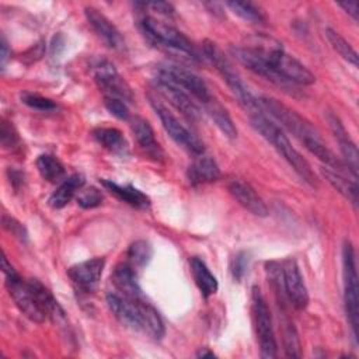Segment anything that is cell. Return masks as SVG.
<instances>
[{
    "instance_id": "obj_30",
    "label": "cell",
    "mask_w": 359,
    "mask_h": 359,
    "mask_svg": "<svg viewBox=\"0 0 359 359\" xmlns=\"http://www.w3.org/2000/svg\"><path fill=\"white\" fill-rule=\"evenodd\" d=\"M36 168L41 177L49 182H56L66 174L63 164L52 154H41L36 158Z\"/></svg>"
},
{
    "instance_id": "obj_8",
    "label": "cell",
    "mask_w": 359,
    "mask_h": 359,
    "mask_svg": "<svg viewBox=\"0 0 359 359\" xmlns=\"http://www.w3.org/2000/svg\"><path fill=\"white\" fill-rule=\"evenodd\" d=\"M251 303H252L251 306H252L254 327H255V334L259 345V355L261 358H265V359L276 358L278 345H276V338L273 332L271 310L259 287L257 286L252 287Z\"/></svg>"
},
{
    "instance_id": "obj_44",
    "label": "cell",
    "mask_w": 359,
    "mask_h": 359,
    "mask_svg": "<svg viewBox=\"0 0 359 359\" xmlns=\"http://www.w3.org/2000/svg\"><path fill=\"white\" fill-rule=\"evenodd\" d=\"M0 49H1V53H0V59H1V67L4 69L6 63H7V59L10 56V50H8V43L6 41L4 36H1V45H0Z\"/></svg>"
},
{
    "instance_id": "obj_39",
    "label": "cell",
    "mask_w": 359,
    "mask_h": 359,
    "mask_svg": "<svg viewBox=\"0 0 359 359\" xmlns=\"http://www.w3.org/2000/svg\"><path fill=\"white\" fill-rule=\"evenodd\" d=\"M1 223H3V227L10 233L13 234L15 238H18L20 241L25 243L28 240V233H27V229L24 227L22 223H20L17 219L8 216V215H3L1 217Z\"/></svg>"
},
{
    "instance_id": "obj_21",
    "label": "cell",
    "mask_w": 359,
    "mask_h": 359,
    "mask_svg": "<svg viewBox=\"0 0 359 359\" xmlns=\"http://www.w3.org/2000/svg\"><path fill=\"white\" fill-rule=\"evenodd\" d=\"M111 280L122 296H126L129 299H144L142 289L137 283V276L135 268L129 262H122L118 264L114 268V272L111 275Z\"/></svg>"
},
{
    "instance_id": "obj_31",
    "label": "cell",
    "mask_w": 359,
    "mask_h": 359,
    "mask_svg": "<svg viewBox=\"0 0 359 359\" xmlns=\"http://www.w3.org/2000/svg\"><path fill=\"white\" fill-rule=\"evenodd\" d=\"M128 262L136 269V268H144L153 257V247L146 240H136L133 241L128 251H126Z\"/></svg>"
},
{
    "instance_id": "obj_28",
    "label": "cell",
    "mask_w": 359,
    "mask_h": 359,
    "mask_svg": "<svg viewBox=\"0 0 359 359\" xmlns=\"http://www.w3.org/2000/svg\"><path fill=\"white\" fill-rule=\"evenodd\" d=\"M206 112L209 114V116L212 118V121L215 122V125L220 129V132L229 137V139H236L237 137V128L233 122V119L230 118L227 109L215 98L212 97L206 104H203Z\"/></svg>"
},
{
    "instance_id": "obj_40",
    "label": "cell",
    "mask_w": 359,
    "mask_h": 359,
    "mask_svg": "<svg viewBox=\"0 0 359 359\" xmlns=\"http://www.w3.org/2000/svg\"><path fill=\"white\" fill-rule=\"evenodd\" d=\"M248 261H250V258L245 251H240L234 255L233 262H231V273L236 280L240 282L243 279V276L245 275L247 268H248Z\"/></svg>"
},
{
    "instance_id": "obj_2",
    "label": "cell",
    "mask_w": 359,
    "mask_h": 359,
    "mask_svg": "<svg viewBox=\"0 0 359 359\" xmlns=\"http://www.w3.org/2000/svg\"><path fill=\"white\" fill-rule=\"evenodd\" d=\"M250 122L252 128L268 142L271 143L275 150L286 160V163L294 170V172L310 187L316 188L318 185L317 177L314 171L311 170V165L309 161L292 146L290 140L285 135V132L271 119L265 116L262 109H258L255 112L248 114Z\"/></svg>"
},
{
    "instance_id": "obj_43",
    "label": "cell",
    "mask_w": 359,
    "mask_h": 359,
    "mask_svg": "<svg viewBox=\"0 0 359 359\" xmlns=\"http://www.w3.org/2000/svg\"><path fill=\"white\" fill-rule=\"evenodd\" d=\"M8 178L15 189H18V187L22 185V182H24V175L15 170H8Z\"/></svg>"
},
{
    "instance_id": "obj_10",
    "label": "cell",
    "mask_w": 359,
    "mask_h": 359,
    "mask_svg": "<svg viewBox=\"0 0 359 359\" xmlns=\"http://www.w3.org/2000/svg\"><path fill=\"white\" fill-rule=\"evenodd\" d=\"M140 27L143 34L151 42L178 52H184L187 55H191V57H196V50L192 42L175 27L160 20H156L150 15H146L140 20Z\"/></svg>"
},
{
    "instance_id": "obj_3",
    "label": "cell",
    "mask_w": 359,
    "mask_h": 359,
    "mask_svg": "<svg viewBox=\"0 0 359 359\" xmlns=\"http://www.w3.org/2000/svg\"><path fill=\"white\" fill-rule=\"evenodd\" d=\"M250 48L261 53L272 69L286 81L294 86H311L316 81V76L302 62L286 53L278 41L261 36L257 38Z\"/></svg>"
},
{
    "instance_id": "obj_36",
    "label": "cell",
    "mask_w": 359,
    "mask_h": 359,
    "mask_svg": "<svg viewBox=\"0 0 359 359\" xmlns=\"http://www.w3.org/2000/svg\"><path fill=\"white\" fill-rule=\"evenodd\" d=\"M21 101L29 108H34L38 111H52L56 108V104L52 100L34 93H22Z\"/></svg>"
},
{
    "instance_id": "obj_45",
    "label": "cell",
    "mask_w": 359,
    "mask_h": 359,
    "mask_svg": "<svg viewBox=\"0 0 359 359\" xmlns=\"http://www.w3.org/2000/svg\"><path fill=\"white\" fill-rule=\"evenodd\" d=\"M196 356H198V358H213L215 353H213L212 351H209L208 348H202V349L196 353Z\"/></svg>"
},
{
    "instance_id": "obj_38",
    "label": "cell",
    "mask_w": 359,
    "mask_h": 359,
    "mask_svg": "<svg viewBox=\"0 0 359 359\" xmlns=\"http://www.w3.org/2000/svg\"><path fill=\"white\" fill-rule=\"evenodd\" d=\"M104 201V196L101 194L100 189L91 187L86 191H81L77 196V203L79 206H81L83 209H93V208H97Z\"/></svg>"
},
{
    "instance_id": "obj_12",
    "label": "cell",
    "mask_w": 359,
    "mask_h": 359,
    "mask_svg": "<svg viewBox=\"0 0 359 359\" xmlns=\"http://www.w3.org/2000/svg\"><path fill=\"white\" fill-rule=\"evenodd\" d=\"M107 304L115 318L125 327L135 331H143L144 314L149 303L146 299H129L121 293H108Z\"/></svg>"
},
{
    "instance_id": "obj_32",
    "label": "cell",
    "mask_w": 359,
    "mask_h": 359,
    "mask_svg": "<svg viewBox=\"0 0 359 359\" xmlns=\"http://www.w3.org/2000/svg\"><path fill=\"white\" fill-rule=\"evenodd\" d=\"M325 36L328 39V42L331 43V46L334 48V50H337V53L344 57L345 60H348L349 63H352L353 66H358V53L356 50L352 48V45L335 29L332 28H325Z\"/></svg>"
},
{
    "instance_id": "obj_5",
    "label": "cell",
    "mask_w": 359,
    "mask_h": 359,
    "mask_svg": "<svg viewBox=\"0 0 359 359\" xmlns=\"http://www.w3.org/2000/svg\"><path fill=\"white\" fill-rule=\"evenodd\" d=\"M202 48L208 60L213 65V67L217 70L223 81L227 84L231 93L238 98L240 104L248 111V114L261 109L258 100L251 94L247 84L243 81V79L240 77V74L237 73V70L234 69L229 57L223 53V50L209 39L203 42Z\"/></svg>"
},
{
    "instance_id": "obj_18",
    "label": "cell",
    "mask_w": 359,
    "mask_h": 359,
    "mask_svg": "<svg viewBox=\"0 0 359 359\" xmlns=\"http://www.w3.org/2000/svg\"><path fill=\"white\" fill-rule=\"evenodd\" d=\"M157 87L163 93V95L178 109L181 111L188 119L194 121L199 116V108L198 105L192 101L191 95L178 84L172 83L171 80L157 74L156 77Z\"/></svg>"
},
{
    "instance_id": "obj_15",
    "label": "cell",
    "mask_w": 359,
    "mask_h": 359,
    "mask_svg": "<svg viewBox=\"0 0 359 359\" xmlns=\"http://www.w3.org/2000/svg\"><path fill=\"white\" fill-rule=\"evenodd\" d=\"M157 74L178 84L189 95H192L195 100L201 101L202 104H206L213 97L210 94L206 83L199 76H196L195 73H192L187 69H182L178 66H163L158 69Z\"/></svg>"
},
{
    "instance_id": "obj_23",
    "label": "cell",
    "mask_w": 359,
    "mask_h": 359,
    "mask_svg": "<svg viewBox=\"0 0 359 359\" xmlns=\"http://www.w3.org/2000/svg\"><path fill=\"white\" fill-rule=\"evenodd\" d=\"M101 185L109 191L114 196H116L119 201L137 208V209H149L150 208V199L146 194H143L140 189L135 188L133 185H119L114 182L112 180H100Z\"/></svg>"
},
{
    "instance_id": "obj_19",
    "label": "cell",
    "mask_w": 359,
    "mask_h": 359,
    "mask_svg": "<svg viewBox=\"0 0 359 359\" xmlns=\"http://www.w3.org/2000/svg\"><path fill=\"white\" fill-rule=\"evenodd\" d=\"M229 192L245 210H248L254 216H258V217L268 216V208L265 202L250 184L241 180H233L229 184Z\"/></svg>"
},
{
    "instance_id": "obj_25",
    "label": "cell",
    "mask_w": 359,
    "mask_h": 359,
    "mask_svg": "<svg viewBox=\"0 0 359 359\" xmlns=\"http://www.w3.org/2000/svg\"><path fill=\"white\" fill-rule=\"evenodd\" d=\"M93 137L98 144L116 156H126L129 153L128 142L116 128H95L93 130Z\"/></svg>"
},
{
    "instance_id": "obj_9",
    "label": "cell",
    "mask_w": 359,
    "mask_h": 359,
    "mask_svg": "<svg viewBox=\"0 0 359 359\" xmlns=\"http://www.w3.org/2000/svg\"><path fill=\"white\" fill-rule=\"evenodd\" d=\"M149 102L158 116L163 128L168 133V136L184 150H187L189 154L198 157L205 153L203 143L191 132L188 130L180 121L178 118L157 98L149 95Z\"/></svg>"
},
{
    "instance_id": "obj_33",
    "label": "cell",
    "mask_w": 359,
    "mask_h": 359,
    "mask_svg": "<svg viewBox=\"0 0 359 359\" xmlns=\"http://www.w3.org/2000/svg\"><path fill=\"white\" fill-rule=\"evenodd\" d=\"M226 6L240 18L250 21V22H264L265 14L259 7L248 1H227Z\"/></svg>"
},
{
    "instance_id": "obj_42",
    "label": "cell",
    "mask_w": 359,
    "mask_h": 359,
    "mask_svg": "<svg viewBox=\"0 0 359 359\" xmlns=\"http://www.w3.org/2000/svg\"><path fill=\"white\" fill-rule=\"evenodd\" d=\"M341 8H344L355 21H358V3L356 1H344L338 3Z\"/></svg>"
},
{
    "instance_id": "obj_34",
    "label": "cell",
    "mask_w": 359,
    "mask_h": 359,
    "mask_svg": "<svg viewBox=\"0 0 359 359\" xmlns=\"http://www.w3.org/2000/svg\"><path fill=\"white\" fill-rule=\"evenodd\" d=\"M283 346H285V353L287 358H300L302 351H300V341L296 332V328L293 327V323L286 321L283 324Z\"/></svg>"
},
{
    "instance_id": "obj_41",
    "label": "cell",
    "mask_w": 359,
    "mask_h": 359,
    "mask_svg": "<svg viewBox=\"0 0 359 359\" xmlns=\"http://www.w3.org/2000/svg\"><path fill=\"white\" fill-rule=\"evenodd\" d=\"M144 6L153 8L154 11H158L161 14H165V15H171L174 13L172 4L167 3V1H151V3H146Z\"/></svg>"
},
{
    "instance_id": "obj_7",
    "label": "cell",
    "mask_w": 359,
    "mask_h": 359,
    "mask_svg": "<svg viewBox=\"0 0 359 359\" xmlns=\"http://www.w3.org/2000/svg\"><path fill=\"white\" fill-rule=\"evenodd\" d=\"M342 272H344V302L345 313L352 328V334L358 335L359 323V299H358V271H356V255L355 248L349 240L342 247Z\"/></svg>"
},
{
    "instance_id": "obj_1",
    "label": "cell",
    "mask_w": 359,
    "mask_h": 359,
    "mask_svg": "<svg viewBox=\"0 0 359 359\" xmlns=\"http://www.w3.org/2000/svg\"><path fill=\"white\" fill-rule=\"evenodd\" d=\"M258 104L262 111H266L273 119H276L286 130H289L304 147L314 154L320 161H323L328 168H332L339 172H351L345 163H342L332 150H330L318 130L299 112L285 105L276 98L261 95L258 98Z\"/></svg>"
},
{
    "instance_id": "obj_35",
    "label": "cell",
    "mask_w": 359,
    "mask_h": 359,
    "mask_svg": "<svg viewBox=\"0 0 359 359\" xmlns=\"http://www.w3.org/2000/svg\"><path fill=\"white\" fill-rule=\"evenodd\" d=\"M0 140H1V146L4 149L15 150V149L20 147V136H18L15 128L13 126L11 122H8L6 119H1Z\"/></svg>"
},
{
    "instance_id": "obj_4",
    "label": "cell",
    "mask_w": 359,
    "mask_h": 359,
    "mask_svg": "<svg viewBox=\"0 0 359 359\" xmlns=\"http://www.w3.org/2000/svg\"><path fill=\"white\" fill-rule=\"evenodd\" d=\"M266 271L271 282L278 293L296 310H303L309 304V292L300 269L293 258L285 259L282 264L268 262Z\"/></svg>"
},
{
    "instance_id": "obj_13",
    "label": "cell",
    "mask_w": 359,
    "mask_h": 359,
    "mask_svg": "<svg viewBox=\"0 0 359 359\" xmlns=\"http://www.w3.org/2000/svg\"><path fill=\"white\" fill-rule=\"evenodd\" d=\"M231 55L248 70L255 73L257 76H261L266 81H271L272 84L278 86L279 88L285 90L286 93H294V84L286 81L283 77H280L272 66L265 60V57L258 53L255 49L250 46H231L230 48Z\"/></svg>"
},
{
    "instance_id": "obj_20",
    "label": "cell",
    "mask_w": 359,
    "mask_h": 359,
    "mask_svg": "<svg viewBox=\"0 0 359 359\" xmlns=\"http://www.w3.org/2000/svg\"><path fill=\"white\" fill-rule=\"evenodd\" d=\"M130 129L140 149L153 160L163 161L164 151L160 147L158 142L156 140V136L150 123L142 116H135L130 121Z\"/></svg>"
},
{
    "instance_id": "obj_11",
    "label": "cell",
    "mask_w": 359,
    "mask_h": 359,
    "mask_svg": "<svg viewBox=\"0 0 359 359\" xmlns=\"http://www.w3.org/2000/svg\"><path fill=\"white\" fill-rule=\"evenodd\" d=\"M90 72L94 81L97 83L100 90L105 93V95L116 97L129 102L133 101L132 88L109 60L104 57L91 59Z\"/></svg>"
},
{
    "instance_id": "obj_24",
    "label": "cell",
    "mask_w": 359,
    "mask_h": 359,
    "mask_svg": "<svg viewBox=\"0 0 359 359\" xmlns=\"http://www.w3.org/2000/svg\"><path fill=\"white\" fill-rule=\"evenodd\" d=\"M28 282L31 285V289H32L41 309L46 314V318H50L53 321L65 320V311L60 307V304L57 303V300L55 299V296L52 294V292L38 279H29Z\"/></svg>"
},
{
    "instance_id": "obj_17",
    "label": "cell",
    "mask_w": 359,
    "mask_h": 359,
    "mask_svg": "<svg viewBox=\"0 0 359 359\" xmlns=\"http://www.w3.org/2000/svg\"><path fill=\"white\" fill-rule=\"evenodd\" d=\"M325 118H327V122H328V125L331 128V132L334 133V137L337 139V142L339 144V150H341V154H342V157L345 160V165L348 167L351 174L356 178V175H358L359 154H358V147H356L355 142L351 139V136L346 132L345 126L342 125L341 119L335 114L328 111Z\"/></svg>"
},
{
    "instance_id": "obj_29",
    "label": "cell",
    "mask_w": 359,
    "mask_h": 359,
    "mask_svg": "<svg viewBox=\"0 0 359 359\" xmlns=\"http://www.w3.org/2000/svg\"><path fill=\"white\" fill-rule=\"evenodd\" d=\"M323 175L325 180L345 198L348 199L353 206L358 203V185L355 181L346 178L345 172L335 171L332 168H321Z\"/></svg>"
},
{
    "instance_id": "obj_6",
    "label": "cell",
    "mask_w": 359,
    "mask_h": 359,
    "mask_svg": "<svg viewBox=\"0 0 359 359\" xmlns=\"http://www.w3.org/2000/svg\"><path fill=\"white\" fill-rule=\"evenodd\" d=\"M1 269L6 276V286L13 297L15 306L20 309V311L29 318L34 323H43L46 320V314L41 309L32 289L28 280H24L17 271L13 268V265L8 262L7 255L3 252L1 258Z\"/></svg>"
},
{
    "instance_id": "obj_22",
    "label": "cell",
    "mask_w": 359,
    "mask_h": 359,
    "mask_svg": "<svg viewBox=\"0 0 359 359\" xmlns=\"http://www.w3.org/2000/svg\"><path fill=\"white\" fill-rule=\"evenodd\" d=\"M187 174L192 185H199L217 181L220 177V170L212 157L201 154L195 157L194 161L189 164Z\"/></svg>"
},
{
    "instance_id": "obj_26",
    "label": "cell",
    "mask_w": 359,
    "mask_h": 359,
    "mask_svg": "<svg viewBox=\"0 0 359 359\" xmlns=\"http://www.w3.org/2000/svg\"><path fill=\"white\" fill-rule=\"evenodd\" d=\"M83 185H84V177L81 174H73L65 178V181L49 196V201H48L49 205L53 209L65 208L74 198V195L81 189Z\"/></svg>"
},
{
    "instance_id": "obj_16",
    "label": "cell",
    "mask_w": 359,
    "mask_h": 359,
    "mask_svg": "<svg viewBox=\"0 0 359 359\" xmlns=\"http://www.w3.org/2000/svg\"><path fill=\"white\" fill-rule=\"evenodd\" d=\"M84 14L93 31L102 39V42L108 48L114 50L125 49V39L121 35L119 29L102 13H100L94 7H86Z\"/></svg>"
},
{
    "instance_id": "obj_14",
    "label": "cell",
    "mask_w": 359,
    "mask_h": 359,
    "mask_svg": "<svg viewBox=\"0 0 359 359\" xmlns=\"http://www.w3.org/2000/svg\"><path fill=\"white\" fill-rule=\"evenodd\" d=\"M104 266H105L104 258H100V257L90 258L72 265L67 269V276L79 292L90 294L97 290Z\"/></svg>"
},
{
    "instance_id": "obj_37",
    "label": "cell",
    "mask_w": 359,
    "mask_h": 359,
    "mask_svg": "<svg viewBox=\"0 0 359 359\" xmlns=\"http://www.w3.org/2000/svg\"><path fill=\"white\" fill-rule=\"evenodd\" d=\"M104 105L108 109V112L111 115H114L115 118L121 119V121H128L129 119V108L125 104L123 100L116 98V97H109L105 95L104 97Z\"/></svg>"
},
{
    "instance_id": "obj_27",
    "label": "cell",
    "mask_w": 359,
    "mask_h": 359,
    "mask_svg": "<svg viewBox=\"0 0 359 359\" xmlns=\"http://www.w3.org/2000/svg\"><path fill=\"white\" fill-rule=\"evenodd\" d=\"M189 265H191L194 280L198 289L201 290V293L203 294V297H209L215 294L217 292L219 283L216 276L210 272V269L203 262V259H201L199 257H192L189 261Z\"/></svg>"
}]
</instances>
